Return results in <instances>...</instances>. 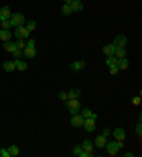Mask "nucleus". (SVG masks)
Returning a JSON list of instances; mask_svg holds the SVG:
<instances>
[{
	"mask_svg": "<svg viewBox=\"0 0 142 157\" xmlns=\"http://www.w3.org/2000/svg\"><path fill=\"white\" fill-rule=\"evenodd\" d=\"M66 102V105H67V109H68V112H70L71 115H77L78 112H80L81 109V102L77 101V98L76 99H67Z\"/></svg>",
	"mask_w": 142,
	"mask_h": 157,
	"instance_id": "f257e3e1",
	"label": "nucleus"
},
{
	"mask_svg": "<svg viewBox=\"0 0 142 157\" xmlns=\"http://www.w3.org/2000/svg\"><path fill=\"white\" fill-rule=\"evenodd\" d=\"M10 23L14 27H19V26H23L26 23V19H24V16L21 13H11V16H10Z\"/></svg>",
	"mask_w": 142,
	"mask_h": 157,
	"instance_id": "f03ea898",
	"label": "nucleus"
},
{
	"mask_svg": "<svg viewBox=\"0 0 142 157\" xmlns=\"http://www.w3.org/2000/svg\"><path fill=\"white\" fill-rule=\"evenodd\" d=\"M14 36L17 37V40H24V38H27L30 36V31L24 26H19V27H16V30H14Z\"/></svg>",
	"mask_w": 142,
	"mask_h": 157,
	"instance_id": "7ed1b4c3",
	"label": "nucleus"
},
{
	"mask_svg": "<svg viewBox=\"0 0 142 157\" xmlns=\"http://www.w3.org/2000/svg\"><path fill=\"white\" fill-rule=\"evenodd\" d=\"M127 42H128L127 37H125V36H122V34H119V36H117V37L114 38L112 44L117 47V48H124V47L127 46Z\"/></svg>",
	"mask_w": 142,
	"mask_h": 157,
	"instance_id": "20e7f679",
	"label": "nucleus"
},
{
	"mask_svg": "<svg viewBox=\"0 0 142 157\" xmlns=\"http://www.w3.org/2000/svg\"><path fill=\"white\" fill-rule=\"evenodd\" d=\"M84 118L81 113H77V115H73L71 118V125L74 126V127H81V126L84 125Z\"/></svg>",
	"mask_w": 142,
	"mask_h": 157,
	"instance_id": "39448f33",
	"label": "nucleus"
},
{
	"mask_svg": "<svg viewBox=\"0 0 142 157\" xmlns=\"http://www.w3.org/2000/svg\"><path fill=\"white\" fill-rule=\"evenodd\" d=\"M105 147H107V152H108L111 156H115V154L118 153V150H119L117 142H109V143H105Z\"/></svg>",
	"mask_w": 142,
	"mask_h": 157,
	"instance_id": "423d86ee",
	"label": "nucleus"
},
{
	"mask_svg": "<svg viewBox=\"0 0 142 157\" xmlns=\"http://www.w3.org/2000/svg\"><path fill=\"white\" fill-rule=\"evenodd\" d=\"M10 16H11V10H10L9 6H3L0 9V20H10Z\"/></svg>",
	"mask_w": 142,
	"mask_h": 157,
	"instance_id": "0eeeda50",
	"label": "nucleus"
},
{
	"mask_svg": "<svg viewBox=\"0 0 142 157\" xmlns=\"http://www.w3.org/2000/svg\"><path fill=\"white\" fill-rule=\"evenodd\" d=\"M70 6H71L73 13H78V11H82V10H84V5H82L81 0H73Z\"/></svg>",
	"mask_w": 142,
	"mask_h": 157,
	"instance_id": "6e6552de",
	"label": "nucleus"
},
{
	"mask_svg": "<svg viewBox=\"0 0 142 157\" xmlns=\"http://www.w3.org/2000/svg\"><path fill=\"white\" fill-rule=\"evenodd\" d=\"M84 129L87 130V132H94L95 130V119H92V118H88V119L84 120Z\"/></svg>",
	"mask_w": 142,
	"mask_h": 157,
	"instance_id": "1a4fd4ad",
	"label": "nucleus"
},
{
	"mask_svg": "<svg viewBox=\"0 0 142 157\" xmlns=\"http://www.w3.org/2000/svg\"><path fill=\"white\" fill-rule=\"evenodd\" d=\"M70 68L73 72H77V71H82L85 68V62L84 61H74L73 64L70 65Z\"/></svg>",
	"mask_w": 142,
	"mask_h": 157,
	"instance_id": "9d476101",
	"label": "nucleus"
},
{
	"mask_svg": "<svg viewBox=\"0 0 142 157\" xmlns=\"http://www.w3.org/2000/svg\"><path fill=\"white\" fill-rule=\"evenodd\" d=\"M23 54H24V57H26V58H30V60H31V58H34V57H36L37 51H36V48H34V47H26V48L23 50Z\"/></svg>",
	"mask_w": 142,
	"mask_h": 157,
	"instance_id": "9b49d317",
	"label": "nucleus"
},
{
	"mask_svg": "<svg viewBox=\"0 0 142 157\" xmlns=\"http://www.w3.org/2000/svg\"><path fill=\"white\" fill-rule=\"evenodd\" d=\"M81 147H82L84 152L92 153V150H94V144H92V142H91L90 139H85L84 142H82V144H81Z\"/></svg>",
	"mask_w": 142,
	"mask_h": 157,
	"instance_id": "f8f14e48",
	"label": "nucleus"
},
{
	"mask_svg": "<svg viewBox=\"0 0 142 157\" xmlns=\"http://www.w3.org/2000/svg\"><path fill=\"white\" fill-rule=\"evenodd\" d=\"M105 143H107V137H105L104 134L97 136V137H95V146H94V147L102 149V147H105Z\"/></svg>",
	"mask_w": 142,
	"mask_h": 157,
	"instance_id": "ddd939ff",
	"label": "nucleus"
},
{
	"mask_svg": "<svg viewBox=\"0 0 142 157\" xmlns=\"http://www.w3.org/2000/svg\"><path fill=\"white\" fill-rule=\"evenodd\" d=\"M114 137L115 140H125V130L122 127H117V129L114 130Z\"/></svg>",
	"mask_w": 142,
	"mask_h": 157,
	"instance_id": "4468645a",
	"label": "nucleus"
},
{
	"mask_svg": "<svg viewBox=\"0 0 142 157\" xmlns=\"http://www.w3.org/2000/svg\"><path fill=\"white\" fill-rule=\"evenodd\" d=\"M115 48L117 47L114 46V44H107V46L102 47V52H104L105 55H114V52H115Z\"/></svg>",
	"mask_w": 142,
	"mask_h": 157,
	"instance_id": "2eb2a0df",
	"label": "nucleus"
},
{
	"mask_svg": "<svg viewBox=\"0 0 142 157\" xmlns=\"http://www.w3.org/2000/svg\"><path fill=\"white\" fill-rule=\"evenodd\" d=\"M3 69H5L6 72H13L14 69H16L14 61H6V62H3Z\"/></svg>",
	"mask_w": 142,
	"mask_h": 157,
	"instance_id": "dca6fc26",
	"label": "nucleus"
},
{
	"mask_svg": "<svg viewBox=\"0 0 142 157\" xmlns=\"http://www.w3.org/2000/svg\"><path fill=\"white\" fill-rule=\"evenodd\" d=\"M117 67H118V69H128L129 62H128L127 58H118V61H117Z\"/></svg>",
	"mask_w": 142,
	"mask_h": 157,
	"instance_id": "f3484780",
	"label": "nucleus"
},
{
	"mask_svg": "<svg viewBox=\"0 0 142 157\" xmlns=\"http://www.w3.org/2000/svg\"><path fill=\"white\" fill-rule=\"evenodd\" d=\"M10 37H11V33L10 30H0V40H3V41H9Z\"/></svg>",
	"mask_w": 142,
	"mask_h": 157,
	"instance_id": "a211bd4d",
	"label": "nucleus"
},
{
	"mask_svg": "<svg viewBox=\"0 0 142 157\" xmlns=\"http://www.w3.org/2000/svg\"><path fill=\"white\" fill-rule=\"evenodd\" d=\"M3 48H5V51L13 52V51L16 50V42H11L10 40H9V41H5V44H3Z\"/></svg>",
	"mask_w": 142,
	"mask_h": 157,
	"instance_id": "6ab92c4d",
	"label": "nucleus"
},
{
	"mask_svg": "<svg viewBox=\"0 0 142 157\" xmlns=\"http://www.w3.org/2000/svg\"><path fill=\"white\" fill-rule=\"evenodd\" d=\"M14 65H16V69H19V71H26V69H27V64H26L24 61L16 60L14 61Z\"/></svg>",
	"mask_w": 142,
	"mask_h": 157,
	"instance_id": "aec40b11",
	"label": "nucleus"
},
{
	"mask_svg": "<svg viewBox=\"0 0 142 157\" xmlns=\"http://www.w3.org/2000/svg\"><path fill=\"white\" fill-rule=\"evenodd\" d=\"M67 95H68V99H76V98H78L81 95V91L80 89H77V88H74V89H71Z\"/></svg>",
	"mask_w": 142,
	"mask_h": 157,
	"instance_id": "412c9836",
	"label": "nucleus"
},
{
	"mask_svg": "<svg viewBox=\"0 0 142 157\" xmlns=\"http://www.w3.org/2000/svg\"><path fill=\"white\" fill-rule=\"evenodd\" d=\"M114 55L117 57V58H125L127 57V51H125V48H115Z\"/></svg>",
	"mask_w": 142,
	"mask_h": 157,
	"instance_id": "4be33fe9",
	"label": "nucleus"
},
{
	"mask_svg": "<svg viewBox=\"0 0 142 157\" xmlns=\"http://www.w3.org/2000/svg\"><path fill=\"white\" fill-rule=\"evenodd\" d=\"M117 61H118V58H117L115 55H108V57H107V60H105V64L109 67V65L117 64Z\"/></svg>",
	"mask_w": 142,
	"mask_h": 157,
	"instance_id": "5701e85b",
	"label": "nucleus"
},
{
	"mask_svg": "<svg viewBox=\"0 0 142 157\" xmlns=\"http://www.w3.org/2000/svg\"><path fill=\"white\" fill-rule=\"evenodd\" d=\"M7 150H9V153H10V156H19V153H20V150H19V147H17V146H10L9 149H7Z\"/></svg>",
	"mask_w": 142,
	"mask_h": 157,
	"instance_id": "b1692460",
	"label": "nucleus"
},
{
	"mask_svg": "<svg viewBox=\"0 0 142 157\" xmlns=\"http://www.w3.org/2000/svg\"><path fill=\"white\" fill-rule=\"evenodd\" d=\"M61 13L64 14V16H70L71 13H73V10H71V6L70 5H64L61 7Z\"/></svg>",
	"mask_w": 142,
	"mask_h": 157,
	"instance_id": "393cba45",
	"label": "nucleus"
},
{
	"mask_svg": "<svg viewBox=\"0 0 142 157\" xmlns=\"http://www.w3.org/2000/svg\"><path fill=\"white\" fill-rule=\"evenodd\" d=\"M26 28H27L30 33L34 31V28H36V21H34V20H28L27 24H26Z\"/></svg>",
	"mask_w": 142,
	"mask_h": 157,
	"instance_id": "a878e982",
	"label": "nucleus"
},
{
	"mask_svg": "<svg viewBox=\"0 0 142 157\" xmlns=\"http://www.w3.org/2000/svg\"><path fill=\"white\" fill-rule=\"evenodd\" d=\"M81 115H82V118H84V119H88V118H91V116H92V112H91L90 109H87V108H85V109H82V113H81Z\"/></svg>",
	"mask_w": 142,
	"mask_h": 157,
	"instance_id": "bb28decb",
	"label": "nucleus"
},
{
	"mask_svg": "<svg viewBox=\"0 0 142 157\" xmlns=\"http://www.w3.org/2000/svg\"><path fill=\"white\" fill-rule=\"evenodd\" d=\"M118 67H117V64H114V65H109V74L111 75H117L118 74Z\"/></svg>",
	"mask_w": 142,
	"mask_h": 157,
	"instance_id": "cd10ccee",
	"label": "nucleus"
},
{
	"mask_svg": "<svg viewBox=\"0 0 142 157\" xmlns=\"http://www.w3.org/2000/svg\"><path fill=\"white\" fill-rule=\"evenodd\" d=\"M2 27L5 28V30H10V27H13V26L10 23V20H3L2 21Z\"/></svg>",
	"mask_w": 142,
	"mask_h": 157,
	"instance_id": "c85d7f7f",
	"label": "nucleus"
},
{
	"mask_svg": "<svg viewBox=\"0 0 142 157\" xmlns=\"http://www.w3.org/2000/svg\"><path fill=\"white\" fill-rule=\"evenodd\" d=\"M16 48H19V50H24V48H26V42H24L23 40H17V42H16Z\"/></svg>",
	"mask_w": 142,
	"mask_h": 157,
	"instance_id": "c756f323",
	"label": "nucleus"
},
{
	"mask_svg": "<svg viewBox=\"0 0 142 157\" xmlns=\"http://www.w3.org/2000/svg\"><path fill=\"white\" fill-rule=\"evenodd\" d=\"M11 54L16 57V60H20V57H21V54H23V50H19V48H16V50H14Z\"/></svg>",
	"mask_w": 142,
	"mask_h": 157,
	"instance_id": "7c9ffc66",
	"label": "nucleus"
},
{
	"mask_svg": "<svg viewBox=\"0 0 142 157\" xmlns=\"http://www.w3.org/2000/svg\"><path fill=\"white\" fill-rule=\"evenodd\" d=\"M81 152H82V147H81L80 144H77L76 147L73 149V153H74V154H76V156H78V154H80Z\"/></svg>",
	"mask_w": 142,
	"mask_h": 157,
	"instance_id": "2f4dec72",
	"label": "nucleus"
},
{
	"mask_svg": "<svg viewBox=\"0 0 142 157\" xmlns=\"http://www.w3.org/2000/svg\"><path fill=\"white\" fill-rule=\"evenodd\" d=\"M0 156L2 157H10L9 150H6V149H0Z\"/></svg>",
	"mask_w": 142,
	"mask_h": 157,
	"instance_id": "473e14b6",
	"label": "nucleus"
},
{
	"mask_svg": "<svg viewBox=\"0 0 142 157\" xmlns=\"http://www.w3.org/2000/svg\"><path fill=\"white\" fill-rule=\"evenodd\" d=\"M58 98H60L61 101H67V99H68V95H67L66 92H60L58 93Z\"/></svg>",
	"mask_w": 142,
	"mask_h": 157,
	"instance_id": "72a5a7b5",
	"label": "nucleus"
},
{
	"mask_svg": "<svg viewBox=\"0 0 142 157\" xmlns=\"http://www.w3.org/2000/svg\"><path fill=\"white\" fill-rule=\"evenodd\" d=\"M137 134H138V136H141V134H142V126H141V120L138 122V125H137Z\"/></svg>",
	"mask_w": 142,
	"mask_h": 157,
	"instance_id": "f704fd0d",
	"label": "nucleus"
},
{
	"mask_svg": "<svg viewBox=\"0 0 142 157\" xmlns=\"http://www.w3.org/2000/svg\"><path fill=\"white\" fill-rule=\"evenodd\" d=\"M78 156H80V157H90V156H92V153H87V152H84V150H82V152H81Z\"/></svg>",
	"mask_w": 142,
	"mask_h": 157,
	"instance_id": "c9c22d12",
	"label": "nucleus"
},
{
	"mask_svg": "<svg viewBox=\"0 0 142 157\" xmlns=\"http://www.w3.org/2000/svg\"><path fill=\"white\" fill-rule=\"evenodd\" d=\"M132 103H134V105H137V106H138V105L141 103V98H139V96L134 98V99H132Z\"/></svg>",
	"mask_w": 142,
	"mask_h": 157,
	"instance_id": "e433bc0d",
	"label": "nucleus"
},
{
	"mask_svg": "<svg viewBox=\"0 0 142 157\" xmlns=\"http://www.w3.org/2000/svg\"><path fill=\"white\" fill-rule=\"evenodd\" d=\"M102 134H104L105 137H107V136H109V134H111V130H109L108 127H105V129L102 130Z\"/></svg>",
	"mask_w": 142,
	"mask_h": 157,
	"instance_id": "4c0bfd02",
	"label": "nucleus"
},
{
	"mask_svg": "<svg viewBox=\"0 0 142 157\" xmlns=\"http://www.w3.org/2000/svg\"><path fill=\"white\" fill-rule=\"evenodd\" d=\"M26 47H34V40H33V38H31V40L26 44Z\"/></svg>",
	"mask_w": 142,
	"mask_h": 157,
	"instance_id": "58836bf2",
	"label": "nucleus"
},
{
	"mask_svg": "<svg viewBox=\"0 0 142 157\" xmlns=\"http://www.w3.org/2000/svg\"><path fill=\"white\" fill-rule=\"evenodd\" d=\"M124 156H125V157H132V156H134V153L128 152V153H125V154H124Z\"/></svg>",
	"mask_w": 142,
	"mask_h": 157,
	"instance_id": "ea45409f",
	"label": "nucleus"
},
{
	"mask_svg": "<svg viewBox=\"0 0 142 157\" xmlns=\"http://www.w3.org/2000/svg\"><path fill=\"white\" fill-rule=\"evenodd\" d=\"M71 2H73V0H66V5H71Z\"/></svg>",
	"mask_w": 142,
	"mask_h": 157,
	"instance_id": "a19ab883",
	"label": "nucleus"
}]
</instances>
